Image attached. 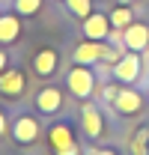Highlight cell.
Returning a JSON list of instances; mask_svg holds the SVG:
<instances>
[{
  "label": "cell",
  "mask_w": 149,
  "mask_h": 155,
  "mask_svg": "<svg viewBox=\"0 0 149 155\" xmlns=\"http://www.w3.org/2000/svg\"><path fill=\"white\" fill-rule=\"evenodd\" d=\"M69 90H72L74 96H90L93 93V72L84 63L74 66L72 72H69Z\"/></svg>",
  "instance_id": "obj_1"
},
{
  "label": "cell",
  "mask_w": 149,
  "mask_h": 155,
  "mask_svg": "<svg viewBox=\"0 0 149 155\" xmlns=\"http://www.w3.org/2000/svg\"><path fill=\"white\" fill-rule=\"evenodd\" d=\"M108 57L113 60L116 54H111L104 45H98V42H84V45H78V51H74V63H95V60Z\"/></svg>",
  "instance_id": "obj_2"
},
{
  "label": "cell",
  "mask_w": 149,
  "mask_h": 155,
  "mask_svg": "<svg viewBox=\"0 0 149 155\" xmlns=\"http://www.w3.org/2000/svg\"><path fill=\"white\" fill-rule=\"evenodd\" d=\"M122 42L128 45L131 51H143L149 45V27L146 24H128L125 33H122Z\"/></svg>",
  "instance_id": "obj_3"
},
{
  "label": "cell",
  "mask_w": 149,
  "mask_h": 155,
  "mask_svg": "<svg viewBox=\"0 0 149 155\" xmlns=\"http://www.w3.org/2000/svg\"><path fill=\"white\" fill-rule=\"evenodd\" d=\"M51 143H54L57 155H74L78 152V146H74V140H72V131H69L66 125L51 128Z\"/></svg>",
  "instance_id": "obj_4"
},
{
  "label": "cell",
  "mask_w": 149,
  "mask_h": 155,
  "mask_svg": "<svg viewBox=\"0 0 149 155\" xmlns=\"http://www.w3.org/2000/svg\"><path fill=\"white\" fill-rule=\"evenodd\" d=\"M137 75H140V60H137V54H128V57H122L113 66V78L116 81H134Z\"/></svg>",
  "instance_id": "obj_5"
},
{
  "label": "cell",
  "mask_w": 149,
  "mask_h": 155,
  "mask_svg": "<svg viewBox=\"0 0 149 155\" xmlns=\"http://www.w3.org/2000/svg\"><path fill=\"white\" fill-rule=\"evenodd\" d=\"M140 93H134V90H119L116 98H113V107L119 110V114H134V110H140Z\"/></svg>",
  "instance_id": "obj_6"
},
{
  "label": "cell",
  "mask_w": 149,
  "mask_h": 155,
  "mask_svg": "<svg viewBox=\"0 0 149 155\" xmlns=\"http://www.w3.org/2000/svg\"><path fill=\"white\" fill-rule=\"evenodd\" d=\"M15 140L18 143H30V140H36L39 134V125H36V119H30V116H21L18 122H15Z\"/></svg>",
  "instance_id": "obj_7"
},
{
  "label": "cell",
  "mask_w": 149,
  "mask_h": 155,
  "mask_svg": "<svg viewBox=\"0 0 149 155\" xmlns=\"http://www.w3.org/2000/svg\"><path fill=\"white\" fill-rule=\"evenodd\" d=\"M81 119H84V131L90 137L101 134V116H98V110H95L93 104H84V107H81Z\"/></svg>",
  "instance_id": "obj_8"
},
{
  "label": "cell",
  "mask_w": 149,
  "mask_h": 155,
  "mask_svg": "<svg viewBox=\"0 0 149 155\" xmlns=\"http://www.w3.org/2000/svg\"><path fill=\"white\" fill-rule=\"evenodd\" d=\"M0 90L6 93V96H15L24 90V75L21 72H3L0 75Z\"/></svg>",
  "instance_id": "obj_9"
},
{
  "label": "cell",
  "mask_w": 149,
  "mask_h": 155,
  "mask_svg": "<svg viewBox=\"0 0 149 155\" xmlns=\"http://www.w3.org/2000/svg\"><path fill=\"white\" fill-rule=\"evenodd\" d=\"M36 107L42 114H54L57 107H60V90H42L36 96Z\"/></svg>",
  "instance_id": "obj_10"
},
{
  "label": "cell",
  "mask_w": 149,
  "mask_h": 155,
  "mask_svg": "<svg viewBox=\"0 0 149 155\" xmlns=\"http://www.w3.org/2000/svg\"><path fill=\"white\" fill-rule=\"evenodd\" d=\"M84 33L90 39H104L108 36V21L101 18V15H93V18L84 21Z\"/></svg>",
  "instance_id": "obj_11"
},
{
  "label": "cell",
  "mask_w": 149,
  "mask_h": 155,
  "mask_svg": "<svg viewBox=\"0 0 149 155\" xmlns=\"http://www.w3.org/2000/svg\"><path fill=\"white\" fill-rule=\"evenodd\" d=\"M18 33H21L18 18H12V15H0V42H12Z\"/></svg>",
  "instance_id": "obj_12"
},
{
  "label": "cell",
  "mask_w": 149,
  "mask_h": 155,
  "mask_svg": "<svg viewBox=\"0 0 149 155\" xmlns=\"http://www.w3.org/2000/svg\"><path fill=\"white\" fill-rule=\"evenodd\" d=\"M33 66H36V72H39V75H51V72L57 69V54L51 51V48H48V51H39V54H36V63H33Z\"/></svg>",
  "instance_id": "obj_13"
},
{
  "label": "cell",
  "mask_w": 149,
  "mask_h": 155,
  "mask_svg": "<svg viewBox=\"0 0 149 155\" xmlns=\"http://www.w3.org/2000/svg\"><path fill=\"white\" fill-rule=\"evenodd\" d=\"M111 24L113 27H128L131 24V12L128 9H113L111 12Z\"/></svg>",
  "instance_id": "obj_14"
},
{
  "label": "cell",
  "mask_w": 149,
  "mask_h": 155,
  "mask_svg": "<svg viewBox=\"0 0 149 155\" xmlns=\"http://www.w3.org/2000/svg\"><path fill=\"white\" fill-rule=\"evenodd\" d=\"M69 9H72L78 18H87L90 15V0H69Z\"/></svg>",
  "instance_id": "obj_15"
},
{
  "label": "cell",
  "mask_w": 149,
  "mask_h": 155,
  "mask_svg": "<svg viewBox=\"0 0 149 155\" xmlns=\"http://www.w3.org/2000/svg\"><path fill=\"white\" fill-rule=\"evenodd\" d=\"M39 3H42V0H18L15 6H18L21 15H30V12H36V9H39Z\"/></svg>",
  "instance_id": "obj_16"
},
{
  "label": "cell",
  "mask_w": 149,
  "mask_h": 155,
  "mask_svg": "<svg viewBox=\"0 0 149 155\" xmlns=\"http://www.w3.org/2000/svg\"><path fill=\"white\" fill-rule=\"evenodd\" d=\"M149 140V131L146 128H140V131H137V134H134V149H137V152H140V146H143V143H146Z\"/></svg>",
  "instance_id": "obj_17"
},
{
  "label": "cell",
  "mask_w": 149,
  "mask_h": 155,
  "mask_svg": "<svg viewBox=\"0 0 149 155\" xmlns=\"http://www.w3.org/2000/svg\"><path fill=\"white\" fill-rule=\"evenodd\" d=\"M87 155H113V152H98V149H90Z\"/></svg>",
  "instance_id": "obj_18"
},
{
  "label": "cell",
  "mask_w": 149,
  "mask_h": 155,
  "mask_svg": "<svg viewBox=\"0 0 149 155\" xmlns=\"http://www.w3.org/2000/svg\"><path fill=\"white\" fill-rule=\"evenodd\" d=\"M3 66H6V54L0 51V72H3Z\"/></svg>",
  "instance_id": "obj_19"
},
{
  "label": "cell",
  "mask_w": 149,
  "mask_h": 155,
  "mask_svg": "<svg viewBox=\"0 0 149 155\" xmlns=\"http://www.w3.org/2000/svg\"><path fill=\"white\" fill-rule=\"evenodd\" d=\"M3 128H6V119H3V114H0V134H3Z\"/></svg>",
  "instance_id": "obj_20"
}]
</instances>
